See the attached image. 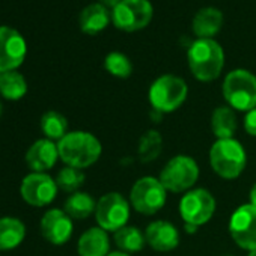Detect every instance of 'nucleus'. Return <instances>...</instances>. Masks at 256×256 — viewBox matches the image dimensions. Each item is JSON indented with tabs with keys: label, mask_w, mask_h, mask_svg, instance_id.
<instances>
[{
	"label": "nucleus",
	"mask_w": 256,
	"mask_h": 256,
	"mask_svg": "<svg viewBox=\"0 0 256 256\" xmlns=\"http://www.w3.org/2000/svg\"><path fill=\"white\" fill-rule=\"evenodd\" d=\"M187 64L196 80L210 83L223 71L224 52L216 40H196L187 50Z\"/></svg>",
	"instance_id": "f257e3e1"
},
{
	"label": "nucleus",
	"mask_w": 256,
	"mask_h": 256,
	"mask_svg": "<svg viewBox=\"0 0 256 256\" xmlns=\"http://www.w3.org/2000/svg\"><path fill=\"white\" fill-rule=\"evenodd\" d=\"M59 158L71 168L86 169L95 164L102 152L101 142L89 132H70L58 142Z\"/></svg>",
	"instance_id": "f03ea898"
},
{
	"label": "nucleus",
	"mask_w": 256,
	"mask_h": 256,
	"mask_svg": "<svg viewBox=\"0 0 256 256\" xmlns=\"http://www.w3.org/2000/svg\"><path fill=\"white\" fill-rule=\"evenodd\" d=\"M247 154L236 139H218L210 150V164L223 180H236L246 169Z\"/></svg>",
	"instance_id": "7ed1b4c3"
},
{
	"label": "nucleus",
	"mask_w": 256,
	"mask_h": 256,
	"mask_svg": "<svg viewBox=\"0 0 256 256\" xmlns=\"http://www.w3.org/2000/svg\"><path fill=\"white\" fill-rule=\"evenodd\" d=\"M188 86L186 80L174 74H163L157 77L148 90V98L152 110L166 114L178 110L187 100Z\"/></svg>",
	"instance_id": "20e7f679"
},
{
	"label": "nucleus",
	"mask_w": 256,
	"mask_h": 256,
	"mask_svg": "<svg viewBox=\"0 0 256 256\" xmlns=\"http://www.w3.org/2000/svg\"><path fill=\"white\" fill-rule=\"evenodd\" d=\"M222 92L230 108L247 113L256 107V76L244 68L232 70L223 80Z\"/></svg>",
	"instance_id": "39448f33"
},
{
	"label": "nucleus",
	"mask_w": 256,
	"mask_h": 256,
	"mask_svg": "<svg viewBox=\"0 0 256 256\" xmlns=\"http://www.w3.org/2000/svg\"><path fill=\"white\" fill-rule=\"evenodd\" d=\"M199 166L196 160L190 156H175L170 158L160 172V181L168 192L172 193H187L194 188L199 180Z\"/></svg>",
	"instance_id": "423d86ee"
},
{
	"label": "nucleus",
	"mask_w": 256,
	"mask_h": 256,
	"mask_svg": "<svg viewBox=\"0 0 256 256\" xmlns=\"http://www.w3.org/2000/svg\"><path fill=\"white\" fill-rule=\"evenodd\" d=\"M128 200L132 204V208L144 216H154L166 205L168 190L158 178L142 176L133 184Z\"/></svg>",
	"instance_id": "0eeeda50"
},
{
	"label": "nucleus",
	"mask_w": 256,
	"mask_h": 256,
	"mask_svg": "<svg viewBox=\"0 0 256 256\" xmlns=\"http://www.w3.org/2000/svg\"><path fill=\"white\" fill-rule=\"evenodd\" d=\"M132 212V204L118 192L102 194L95 208V220L106 232H116L126 226Z\"/></svg>",
	"instance_id": "6e6552de"
},
{
	"label": "nucleus",
	"mask_w": 256,
	"mask_h": 256,
	"mask_svg": "<svg viewBox=\"0 0 256 256\" xmlns=\"http://www.w3.org/2000/svg\"><path fill=\"white\" fill-rule=\"evenodd\" d=\"M154 16V8L150 0H120L112 10V23L122 32H138L145 29Z\"/></svg>",
	"instance_id": "1a4fd4ad"
},
{
	"label": "nucleus",
	"mask_w": 256,
	"mask_h": 256,
	"mask_svg": "<svg viewBox=\"0 0 256 256\" xmlns=\"http://www.w3.org/2000/svg\"><path fill=\"white\" fill-rule=\"evenodd\" d=\"M180 216L187 224L204 226L216 212V199L206 188H192L180 200Z\"/></svg>",
	"instance_id": "9d476101"
},
{
	"label": "nucleus",
	"mask_w": 256,
	"mask_h": 256,
	"mask_svg": "<svg viewBox=\"0 0 256 256\" xmlns=\"http://www.w3.org/2000/svg\"><path fill=\"white\" fill-rule=\"evenodd\" d=\"M229 234L234 242L247 252L256 248V206L240 205L229 218Z\"/></svg>",
	"instance_id": "9b49d317"
},
{
	"label": "nucleus",
	"mask_w": 256,
	"mask_h": 256,
	"mask_svg": "<svg viewBox=\"0 0 256 256\" xmlns=\"http://www.w3.org/2000/svg\"><path fill=\"white\" fill-rule=\"evenodd\" d=\"M58 184L56 180H53L46 172H32L28 176H24L20 193L24 202H28L32 206H46L50 205L58 194Z\"/></svg>",
	"instance_id": "f8f14e48"
},
{
	"label": "nucleus",
	"mask_w": 256,
	"mask_h": 256,
	"mask_svg": "<svg viewBox=\"0 0 256 256\" xmlns=\"http://www.w3.org/2000/svg\"><path fill=\"white\" fill-rule=\"evenodd\" d=\"M26 41L18 30L2 26L0 28V72L16 71L26 58Z\"/></svg>",
	"instance_id": "ddd939ff"
},
{
	"label": "nucleus",
	"mask_w": 256,
	"mask_h": 256,
	"mask_svg": "<svg viewBox=\"0 0 256 256\" xmlns=\"http://www.w3.org/2000/svg\"><path fill=\"white\" fill-rule=\"evenodd\" d=\"M40 228L42 236L48 242L54 246H62L71 238L74 224L72 218L64 210L52 208L42 216Z\"/></svg>",
	"instance_id": "4468645a"
},
{
	"label": "nucleus",
	"mask_w": 256,
	"mask_h": 256,
	"mask_svg": "<svg viewBox=\"0 0 256 256\" xmlns=\"http://www.w3.org/2000/svg\"><path fill=\"white\" fill-rule=\"evenodd\" d=\"M146 244L156 252H172L180 244V230L168 220H154L145 229Z\"/></svg>",
	"instance_id": "2eb2a0df"
},
{
	"label": "nucleus",
	"mask_w": 256,
	"mask_h": 256,
	"mask_svg": "<svg viewBox=\"0 0 256 256\" xmlns=\"http://www.w3.org/2000/svg\"><path fill=\"white\" fill-rule=\"evenodd\" d=\"M59 158L58 144L50 139L36 140L26 152V163L34 172H46L54 168Z\"/></svg>",
	"instance_id": "dca6fc26"
},
{
	"label": "nucleus",
	"mask_w": 256,
	"mask_h": 256,
	"mask_svg": "<svg viewBox=\"0 0 256 256\" xmlns=\"http://www.w3.org/2000/svg\"><path fill=\"white\" fill-rule=\"evenodd\" d=\"M223 14L214 6L200 8L192 22V30L198 40H214V36L222 30Z\"/></svg>",
	"instance_id": "f3484780"
},
{
	"label": "nucleus",
	"mask_w": 256,
	"mask_h": 256,
	"mask_svg": "<svg viewBox=\"0 0 256 256\" xmlns=\"http://www.w3.org/2000/svg\"><path fill=\"white\" fill-rule=\"evenodd\" d=\"M110 240L104 229L100 226L89 228L82 234L77 242V252L80 256H107L110 252Z\"/></svg>",
	"instance_id": "a211bd4d"
},
{
	"label": "nucleus",
	"mask_w": 256,
	"mask_h": 256,
	"mask_svg": "<svg viewBox=\"0 0 256 256\" xmlns=\"http://www.w3.org/2000/svg\"><path fill=\"white\" fill-rule=\"evenodd\" d=\"M112 20V11L102 6L101 4L88 5L78 17V24L82 32L86 35H98L102 32Z\"/></svg>",
	"instance_id": "6ab92c4d"
},
{
	"label": "nucleus",
	"mask_w": 256,
	"mask_h": 256,
	"mask_svg": "<svg viewBox=\"0 0 256 256\" xmlns=\"http://www.w3.org/2000/svg\"><path fill=\"white\" fill-rule=\"evenodd\" d=\"M238 128V119L235 110L229 106L216 107L211 114V130L216 139H234Z\"/></svg>",
	"instance_id": "aec40b11"
},
{
	"label": "nucleus",
	"mask_w": 256,
	"mask_h": 256,
	"mask_svg": "<svg viewBox=\"0 0 256 256\" xmlns=\"http://www.w3.org/2000/svg\"><path fill=\"white\" fill-rule=\"evenodd\" d=\"M26 236V226L17 217L0 218V250H12L18 247Z\"/></svg>",
	"instance_id": "412c9836"
},
{
	"label": "nucleus",
	"mask_w": 256,
	"mask_h": 256,
	"mask_svg": "<svg viewBox=\"0 0 256 256\" xmlns=\"http://www.w3.org/2000/svg\"><path fill=\"white\" fill-rule=\"evenodd\" d=\"M114 244L120 252L125 253H136L144 250L146 244L145 230H140L138 226H124L113 235Z\"/></svg>",
	"instance_id": "4be33fe9"
},
{
	"label": "nucleus",
	"mask_w": 256,
	"mask_h": 256,
	"mask_svg": "<svg viewBox=\"0 0 256 256\" xmlns=\"http://www.w3.org/2000/svg\"><path fill=\"white\" fill-rule=\"evenodd\" d=\"M96 202L86 192H76L65 200L64 211L76 220H84L89 216L95 214Z\"/></svg>",
	"instance_id": "5701e85b"
},
{
	"label": "nucleus",
	"mask_w": 256,
	"mask_h": 256,
	"mask_svg": "<svg viewBox=\"0 0 256 256\" xmlns=\"http://www.w3.org/2000/svg\"><path fill=\"white\" fill-rule=\"evenodd\" d=\"M28 92L26 78L17 71L0 72V95L10 101L22 100Z\"/></svg>",
	"instance_id": "b1692460"
},
{
	"label": "nucleus",
	"mask_w": 256,
	"mask_h": 256,
	"mask_svg": "<svg viewBox=\"0 0 256 256\" xmlns=\"http://www.w3.org/2000/svg\"><path fill=\"white\" fill-rule=\"evenodd\" d=\"M41 130H42L46 139L59 142L70 133L68 132V119L56 110H48L41 118Z\"/></svg>",
	"instance_id": "393cba45"
},
{
	"label": "nucleus",
	"mask_w": 256,
	"mask_h": 256,
	"mask_svg": "<svg viewBox=\"0 0 256 256\" xmlns=\"http://www.w3.org/2000/svg\"><path fill=\"white\" fill-rule=\"evenodd\" d=\"M163 150V139L162 134L157 130H148L142 134L139 142V160L142 163H151L154 162Z\"/></svg>",
	"instance_id": "a878e982"
},
{
	"label": "nucleus",
	"mask_w": 256,
	"mask_h": 256,
	"mask_svg": "<svg viewBox=\"0 0 256 256\" xmlns=\"http://www.w3.org/2000/svg\"><path fill=\"white\" fill-rule=\"evenodd\" d=\"M104 68L116 78H128L133 74L132 60L120 52H110L104 59Z\"/></svg>",
	"instance_id": "bb28decb"
},
{
	"label": "nucleus",
	"mask_w": 256,
	"mask_h": 256,
	"mask_svg": "<svg viewBox=\"0 0 256 256\" xmlns=\"http://www.w3.org/2000/svg\"><path fill=\"white\" fill-rule=\"evenodd\" d=\"M84 180H86V176L82 169L65 166L64 169L59 170V174L56 176V184H58V188H60L66 193H76L84 184Z\"/></svg>",
	"instance_id": "cd10ccee"
},
{
	"label": "nucleus",
	"mask_w": 256,
	"mask_h": 256,
	"mask_svg": "<svg viewBox=\"0 0 256 256\" xmlns=\"http://www.w3.org/2000/svg\"><path fill=\"white\" fill-rule=\"evenodd\" d=\"M242 125H244V130L248 136L252 138H256V107L248 110L246 114H244V120H242Z\"/></svg>",
	"instance_id": "c85d7f7f"
},
{
	"label": "nucleus",
	"mask_w": 256,
	"mask_h": 256,
	"mask_svg": "<svg viewBox=\"0 0 256 256\" xmlns=\"http://www.w3.org/2000/svg\"><path fill=\"white\" fill-rule=\"evenodd\" d=\"M98 4H101L102 6H106L107 10H113V8H116L119 4H120V0H98Z\"/></svg>",
	"instance_id": "c756f323"
},
{
	"label": "nucleus",
	"mask_w": 256,
	"mask_h": 256,
	"mask_svg": "<svg viewBox=\"0 0 256 256\" xmlns=\"http://www.w3.org/2000/svg\"><path fill=\"white\" fill-rule=\"evenodd\" d=\"M248 204L256 206V184H253V187L250 188V193H248Z\"/></svg>",
	"instance_id": "7c9ffc66"
},
{
	"label": "nucleus",
	"mask_w": 256,
	"mask_h": 256,
	"mask_svg": "<svg viewBox=\"0 0 256 256\" xmlns=\"http://www.w3.org/2000/svg\"><path fill=\"white\" fill-rule=\"evenodd\" d=\"M184 229L187 230V234H196V230L199 229L198 226H193V224H187L184 223Z\"/></svg>",
	"instance_id": "2f4dec72"
},
{
	"label": "nucleus",
	"mask_w": 256,
	"mask_h": 256,
	"mask_svg": "<svg viewBox=\"0 0 256 256\" xmlns=\"http://www.w3.org/2000/svg\"><path fill=\"white\" fill-rule=\"evenodd\" d=\"M107 256H132L130 253H125V252H120V250H116V252H110Z\"/></svg>",
	"instance_id": "473e14b6"
},
{
	"label": "nucleus",
	"mask_w": 256,
	"mask_h": 256,
	"mask_svg": "<svg viewBox=\"0 0 256 256\" xmlns=\"http://www.w3.org/2000/svg\"><path fill=\"white\" fill-rule=\"evenodd\" d=\"M247 256H256V248L254 250H252V252H248V254Z\"/></svg>",
	"instance_id": "72a5a7b5"
},
{
	"label": "nucleus",
	"mask_w": 256,
	"mask_h": 256,
	"mask_svg": "<svg viewBox=\"0 0 256 256\" xmlns=\"http://www.w3.org/2000/svg\"><path fill=\"white\" fill-rule=\"evenodd\" d=\"M2 108H4V107H2V102H0V116H2Z\"/></svg>",
	"instance_id": "f704fd0d"
},
{
	"label": "nucleus",
	"mask_w": 256,
	"mask_h": 256,
	"mask_svg": "<svg viewBox=\"0 0 256 256\" xmlns=\"http://www.w3.org/2000/svg\"><path fill=\"white\" fill-rule=\"evenodd\" d=\"M223 256H232V254H223Z\"/></svg>",
	"instance_id": "c9c22d12"
}]
</instances>
